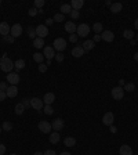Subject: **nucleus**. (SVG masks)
I'll use <instances>...</instances> for the list:
<instances>
[{
    "instance_id": "obj_1",
    "label": "nucleus",
    "mask_w": 138,
    "mask_h": 155,
    "mask_svg": "<svg viewBox=\"0 0 138 155\" xmlns=\"http://www.w3.org/2000/svg\"><path fill=\"white\" fill-rule=\"evenodd\" d=\"M0 68L3 72H7V74H10L14 68V62L8 58V57H1V60H0Z\"/></svg>"
},
{
    "instance_id": "obj_2",
    "label": "nucleus",
    "mask_w": 138,
    "mask_h": 155,
    "mask_svg": "<svg viewBox=\"0 0 138 155\" xmlns=\"http://www.w3.org/2000/svg\"><path fill=\"white\" fill-rule=\"evenodd\" d=\"M53 47H54V50H55V51H58V53H62L64 50L66 49V40H65V39H62V37H57L55 40H54V43H53Z\"/></svg>"
},
{
    "instance_id": "obj_3",
    "label": "nucleus",
    "mask_w": 138,
    "mask_h": 155,
    "mask_svg": "<svg viewBox=\"0 0 138 155\" xmlns=\"http://www.w3.org/2000/svg\"><path fill=\"white\" fill-rule=\"evenodd\" d=\"M76 35L80 37H86L90 33V26H88L87 24H80L79 26H77V29H76Z\"/></svg>"
},
{
    "instance_id": "obj_4",
    "label": "nucleus",
    "mask_w": 138,
    "mask_h": 155,
    "mask_svg": "<svg viewBox=\"0 0 138 155\" xmlns=\"http://www.w3.org/2000/svg\"><path fill=\"white\" fill-rule=\"evenodd\" d=\"M31 107L33 108V110H36V111L43 110V107H44L43 100L39 99V97H33V99H31Z\"/></svg>"
},
{
    "instance_id": "obj_5",
    "label": "nucleus",
    "mask_w": 138,
    "mask_h": 155,
    "mask_svg": "<svg viewBox=\"0 0 138 155\" xmlns=\"http://www.w3.org/2000/svg\"><path fill=\"white\" fill-rule=\"evenodd\" d=\"M21 81V78H19V75L17 72H10V74L7 75V82L11 85V86H17Z\"/></svg>"
},
{
    "instance_id": "obj_6",
    "label": "nucleus",
    "mask_w": 138,
    "mask_h": 155,
    "mask_svg": "<svg viewBox=\"0 0 138 155\" xmlns=\"http://www.w3.org/2000/svg\"><path fill=\"white\" fill-rule=\"evenodd\" d=\"M111 93H112L113 100H122L123 99V96H124V89H123V87H120V86L113 87Z\"/></svg>"
},
{
    "instance_id": "obj_7",
    "label": "nucleus",
    "mask_w": 138,
    "mask_h": 155,
    "mask_svg": "<svg viewBox=\"0 0 138 155\" xmlns=\"http://www.w3.org/2000/svg\"><path fill=\"white\" fill-rule=\"evenodd\" d=\"M49 35V28L46 26V25H38L36 26V36L38 37H42V39H44V37Z\"/></svg>"
},
{
    "instance_id": "obj_8",
    "label": "nucleus",
    "mask_w": 138,
    "mask_h": 155,
    "mask_svg": "<svg viewBox=\"0 0 138 155\" xmlns=\"http://www.w3.org/2000/svg\"><path fill=\"white\" fill-rule=\"evenodd\" d=\"M22 25L21 24H14L13 26H11V32H10V35L15 39V37H19L21 35H22Z\"/></svg>"
},
{
    "instance_id": "obj_9",
    "label": "nucleus",
    "mask_w": 138,
    "mask_h": 155,
    "mask_svg": "<svg viewBox=\"0 0 138 155\" xmlns=\"http://www.w3.org/2000/svg\"><path fill=\"white\" fill-rule=\"evenodd\" d=\"M38 127H39V130L42 132V133H50L51 129H53L51 123L50 122H47V121H40Z\"/></svg>"
},
{
    "instance_id": "obj_10",
    "label": "nucleus",
    "mask_w": 138,
    "mask_h": 155,
    "mask_svg": "<svg viewBox=\"0 0 138 155\" xmlns=\"http://www.w3.org/2000/svg\"><path fill=\"white\" fill-rule=\"evenodd\" d=\"M113 121H115V115H113V112H107V114L104 115V118H102V123L105 125V126H112Z\"/></svg>"
},
{
    "instance_id": "obj_11",
    "label": "nucleus",
    "mask_w": 138,
    "mask_h": 155,
    "mask_svg": "<svg viewBox=\"0 0 138 155\" xmlns=\"http://www.w3.org/2000/svg\"><path fill=\"white\" fill-rule=\"evenodd\" d=\"M44 58H47V60H53L54 57H55V50L53 46H47V47H44Z\"/></svg>"
},
{
    "instance_id": "obj_12",
    "label": "nucleus",
    "mask_w": 138,
    "mask_h": 155,
    "mask_svg": "<svg viewBox=\"0 0 138 155\" xmlns=\"http://www.w3.org/2000/svg\"><path fill=\"white\" fill-rule=\"evenodd\" d=\"M10 32H11V26L7 24V22H0V33H1V36L6 37L10 35Z\"/></svg>"
},
{
    "instance_id": "obj_13",
    "label": "nucleus",
    "mask_w": 138,
    "mask_h": 155,
    "mask_svg": "<svg viewBox=\"0 0 138 155\" xmlns=\"http://www.w3.org/2000/svg\"><path fill=\"white\" fill-rule=\"evenodd\" d=\"M101 39L102 40H105V42H113V39H115V33L112 31H104L101 33Z\"/></svg>"
},
{
    "instance_id": "obj_14",
    "label": "nucleus",
    "mask_w": 138,
    "mask_h": 155,
    "mask_svg": "<svg viewBox=\"0 0 138 155\" xmlns=\"http://www.w3.org/2000/svg\"><path fill=\"white\" fill-rule=\"evenodd\" d=\"M51 126H53V129H54L55 132H59V130H62V129H64L65 123H64V121L61 118H57L55 121H53Z\"/></svg>"
},
{
    "instance_id": "obj_15",
    "label": "nucleus",
    "mask_w": 138,
    "mask_h": 155,
    "mask_svg": "<svg viewBox=\"0 0 138 155\" xmlns=\"http://www.w3.org/2000/svg\"><path fill=\"white\" fill-rule=\"evenodd\" d=\"M55 101V94L54 93H46L43 97V103L46 105H51Z\"/></svg>"
},
{
    "instance_id": "obj_16",
    "label": "nucleus",
    "mask_w": 138,
    "mask_h": 155,
    "mask_svg": "<svg viewBox=\"0 0 138 155\" xmlns=\"http://www.w3.org/2000/svg\"><path fill=\"white\" fill-rule=\"evenodd\" d=\"M6 94L7 97H10V99H14V97H17V94H18V87L17 86H8L6 90Z\"/></svg>"
},
{
    "instance_id": "obj_17",
    "label": "nucleus",
    "mask_w": 138,
    "mask_h": 155,
    "mask_svg": "<svg viewBox=\"0 0 138 155\" xmlns=\"http://www.w3.org/2000/svg\"><path fill=\"white\" fill-rule=\"evenodd\" d=\"M84 50H83L82 46H75L73 49H72V56L76 57V58H80L82 56H84Z\"/></svg>"
},
{
    "instance_id": "obj_18",
    "label": "nucleus",
    "mask_w": 138,
    "mask_h": 155,
    "mask_svg": "<svg viewBox=\"0 0 138 155\" xmlns=\"http://www.w3.org/2000/svg\"><path fill=\"white\" fill-rule=\"evenodd\" d=\"M84 6V1L83 0H72L70 1V7L72 10H76V11H80V8Z\"/></svg>"
},
{
    "instance_id": "obj_19",
    "label": "nucleus",
    "mask_w": 138,
    "mask_h": 155,
    "mask_svg": "<svg viewBox=\"0 0 138 155\" xmlns=\"http://www.w3.org/2000/svg\"><path fill=\"white\" fill-rule=\"evenodd\" d=\"M119 154L120 155H133V149L130 145H127V144H123L119 149Z\"/></svg>"
},
{
    "instance_id": "obj_20",
    "label": "nucleus",
    "mask_w": 138,
    "mask_h": 155,
    "mask_svg": "<svg viewBox=\"0 0 138 155\" xmlns=\"http://www.w3.org/2000/svg\"><path fill=\"white\" fill-rule=\"evenodd\" d=\"M76 29H77V26H76L75 22H65V31L68 32V33H76Z\"/></svg>"
},
{
    "instance_id": "obj_21",
    "label": "nucleus",
    "mask_w": 138,
    "mask_h": 155,
    "mask_svg": "<svg viewBox=\"0 0 138 155\" xmlns=\"http://www.w3.org/2000/svg\"><path fill=\"white\" fill-rule=\"evenodd\" d=\"M59 133L58 132H54V133H50V136H49V140H50L51 144H58L59 143Z\"/></svg>"
},
{
    "instance_id": "obj_22",
    "label": "nucleus",
    "mask_w": 138,
    "mask_h": 155,
    "mask_svg": "<svg viewBox=\"0 0 138 155\" xmlns=\"http://www.w3.org/2000/svg\"><path fill=\"white\" fill-rule=\"evenodd\" d=\"M83 50L84 51H90V50H93L95 47V43H94V40H86L84 43H83Z\"/></svg>"
},
{
    "instance_id": "obj_23",
    "label": "nucleus",
    "mask_w": 138,
    "mask_h": 155,
    "mask_svg": "<svg viewBox=\"0 0 138 155\" xmlns=\"http://www.w3.org/2000/svg\"><path fill=\"white\" fill-rule=\"evenodd\" d=\"M122 8H123V4L122 3H113L112 6H111V11L113 14H118V12L122 11Z\"/></svg>"
},
{
    "instance_id": "obj_24",
    "label": "nucleus",
    "mask_w": 138,
    "mask_h": 155,
    "mask_svg": "<svg viewBox=\"0 0 138 155\" xmlns=\"http://www.w3.org/2000/svg\"><path fill=\"white\" fill-rule=\"evenodd\" d=\"M93 31L95 32V35H101V33L104 32V26H102L101 22H95V24L93 25Z\"/></svg>"
},
{
    "instance_id": "obj_25",
    "label": "nucleus",
    "mask_w": 138,
    "mask_h": 155,
    "mask_svg": "<svg viewBox=\"0 0 138 155\" xmlns=\"http://www.w3.org/2000/svg\"><path fill=\"white\" fill-rule=\"evenodd\" d=\"M64 144H65L66 147H75L76 145V138L75 137H66V138L64 140Z\"/></svg>"
},
{
    "instance_id": "obj_26",
    "label": "nucleus",
    "mask_w": 138,
    "mask_h": 155,
    "mask_svg": "<svg viewBox=\"0 0 138 155\" xmlns=\"http://www.w3.org/2000/svg\"><path fill=\"white\" fill-rule=\"evenodd\" d=\"M33 46H35L36 49H43L44 47V39H42V37H36V39L33 40Z\"/></svg>"
},
{
    "instance_id": "obj_27",
    "label": "nucleus",
    "mask_w": 138,
    "mask_h": 155,
    "mask_svg": "<svg viewBox=\"0 0 138 155\" xmlns=\"http://www.w3.org/2000/svg\"><path fill=\"white\" fill-rule=\"evenodd\" d=\"M134 36H135V33H134V31H133V29H126V31L123 32V37H124V39L133 40V39H134Z\"/></svg>"
},
{
    "instance_id": "obj_28",
    "label": "nucleus",
    "mask_w": 138,
    "mask_h": 155,
    "mask_svg": "<svg viewBox=\"0 0 138 155\" xmlns=\"http://www.w3.org/2000/svg\"><path fill=\"white\" fill-rule=\"evenodd\" d=\"M59 10H61V14L65 15V14H70L72 12V7H70V4H62Z\"/></svg>"
},
{
    "instance_id": "obj_29",
    "label": "nucleus",
    "mask_w": 138,
    "mask_h": 155,
    "mask_svg": "<svg viewBox=\"0 0 138 155\" xmlns=\"http://www.w3.org/2000/svg\"><path fill=\"white\" fill-rule=\"evenodd\" d=\"M26 31H28V36L31 37V39H33V40H35V39H36V28H33V26H28V29H26Z\"/></svg>"
},
{
    "instance_id": "obj_30",
    "label": "nucleus",
    "mask_w": 138,
    "mask_h": 155,
    "mask_svg": "<svg viewBox=\"0 0 138 155\" xmlns=\"http://www.w3.org/2000/svg\"><path fill=\"white\" fill-rule=\"evenodd\" d=\"M25 110H26V108L24 107V104H22V103H19V104H17V105H15V110H14V111H15V114H17V115H22Z\"/></svg>"
},
{
    "instance_id": "obj_31",
    "label": "nucleus",
    "mask_w": 138,
    "mask_h": 155,
    "mask_svg": "<svg viewBox=\"0 0 138 155\" xmlns=\"http://www.w3.org/2000/svg\"><path fill=\"white\" fill-rule=\"evenodd\" d=\"M33 60L39 64H43V60H44V56L43 54H40V53H35L33 54Z\"/></svg>"
},
{
    "instance_id": "obj_32",
    "label": "nucleus",
    "mask_w": 138,
    "mask_h": 155,
    "mask_svg": "<svg viewBox=\"0 0 138 155\" xmlns=\"http://www.w3.org/2000/svg\"><path fill=\"white\" fill-rule=\"evenodd\" d=\"M14 67H15V69H22L24 67H25V61L24 60H17V61L14 62Z\"/></svg>"
},
{
    "instance_id": "obj_33",
    "label": "nucleus",
    "mask_w": 138,
    "mask_h": 155,
    "mask_svg": "<svg viewBox=\"0 0 138 155\" xmlns=\"http://www.w3.org/2000/svg\"><path fill=\"white\" fill-rule=\"evenodd\" d=\"M1 129H3V130H6V132H10L11 129H13V123H11V122H8V121H6V122H3Z\"/></svg>"
},
{
    "instance_id": "obj_34",
    "label": "nucleus",
    "mask_w": 138,
    "mask_h": 155,
    "mask_svg": "<svg viewBox=\"0 0 138 155\" xmlns=\"http://www.w3.org/2000/svg\"><path fill=\"white\" fill-rule=\"evenodd\" d=\"M43 112L44 114H47V115H53V114H54V110H53V107L51 105H44Z\"/></svg>"
},
{
    "instance_id": "obj_35",
    "label": "nucleus",
    "mask_w": 138,
    "mask_h": 155,
    "mask_svg": "<svg viewBox=\"0 0 138 155\" xmlns=\"http://www.w3.org/2000/svg\"><path fill=\"white\" fill-rule=\"evenodd\" d=\"M53 19H54V22H62L64 19H65V15H64V14H58V12H57Z\"/></svg>"
},
{
    "instance_id": "obj_36",
    "label": "nucleus",
    "mask_w": 138,
    "mask_h": 155,
    "mask_svg": "<svg viewBox=\"0 0 138 155\" xmlns=\"http://www.w3.org/2000/svg\"><path fill=\"white\" fill-rule=\"evenodd\" d=\"M135 89V85L134 83H126L124 85V90L126 92H133Z\"/></svg>"
},
{
    "instance_id": "obj_37",
    "label": "nucleus",
    "mask_w": 138,
    "mask_h": 155,
    "mask_svg": "<svg viewBox=\"0 0 138 155\" xmlns=\"http://www.w3.org/2000/svg\"><path fill=\"white\" fill-rule=\"evenodd\" d=\"M57 60V62H62L65 60V56H64L62 53H55V57H54Z\"/></svg>"
},
{
    "instance_id": "obj_38",
    "label": "nucleus",
    "mask_w": 138,
    "mask_h": 155,
    "mask_svg": "<svg viewBox=\"0 0 138 155\" xmlns=\"http://www.w3.org/2000/svg\"><path fill=\"white\" fill-rule=\"evenodd\" d=\"M69 15H70V18H72V19H77V18H79V15H80V12L76 11V10H72V12H70Z\"/></svg>"
},
{
    "instance_id": "obj_39",
    "label": "nucleus",
    "mask_w": 138,
    "mask_h": 155,
    "mask_svg": "<svg viewBox=\"0 0 138 155\" xmlns=\"http://www.w3.org/2000/svg\"><path fill=\"white\" fill-rule=\"evenodd\" d=\"M43 6H44V0H35V7H36V8H40V10H42Z\"/></svg>"
},
{
    "instance_id": "obj_40",
    "label": "nucleus",
    "mask_w": 138,
    "mask_h": 155,
    "mask_svg": "<svg viewBox=\"0 0 138 155\" xmlns=\"http://www.w3.org/2000/svg\"><path fill=\"white\" fill-rule=\"evenodd\" d=\"M77 39H79V36H77L76 33L69 35V42H72V43H76V42H77Z\"/></svg>"
},
{
    "instance_id": "obj_41",
    "label": "nucleus",
    "mask_w": 138,
    "mask_h": 155,
    "mask_svg": "<svg viewBox=\"0 0 138 155\" xmlns=\"http://www.w3.org/2000/svg\"><path fill=\"white\" fill-rule=\"evenodd\" d=\"M47 71V64H39V72L44 74Z\"/></svg>"
},
{
    "instance_id": "obj_42",
    "label": "nucleus",
    "mask_w": 138,
    "mask_h": 155,
    "mask_svg": "<svg viewBox=\"0 0 138 155\" xmlns=\"http://www.w3.org/2000/svg\"><path fill=\"white\" fill-rule=\"evenodd\" d=\"M38 12H39V11L36 10V8H29V10H28V14H29L31 17H35V15H36Z\"/></svg>"
},
{
    "instance_id": "obj_43",
    "label": "nucleus",
    "mask_w": 138,
    "mask_h": 155,
    "mask_svg": "<svg viewBox=\"0 0 138 155\" xmlns=\"http://www.w3.org/2000/svg\"><path fill=\"white\" fill-rule=\"evenodd\" d=\"M22 104H24V107H25V108H29V107H31V99H24Z\"/></svg>"
},
{
    "instance_id": "obj_44",
    "label": "nucleus",
    "mask_w": 138,
    "mask_h": 155,
    "mask_svg": "<svg viewBox=\"0 0 138 155\" xmlns=\"http://www.w3.org/2000/svg\"><path fill=\"white\" fill-rule=\"evenodd\" d=\"M0 90H1V92H6L7 90V83L6 82H0Z\"/></svg>"
},
{
    "instance_id": "obj_45",
    "label": "nucleus",
    "mask_w": 138,
    "mask_h": 155,
    "mask_svg": "<svg viewBox=\"0 0 138 155\" xmlns=\"http://www.w3.org/2000/svg\"><path fill=\"white\" fill-rule=\"evenodd\" d=\"M3 39H4L6 42H8V43H13V42H14V37L11 36V35H8V36H6V37H3Z\"/></svg>"
},
{
    "instance_id": "obj_46",
    "label": "nucleus",
    "mask_w": 138,
    "mask_h": 155,
    "mask_svg": "<svg viewBox=\"0 0 138 155\" xmlns=\"http://www.w3.org/2000/svg\"><path fill=\"white\" fill-rule=\"evenodd\" d=\"M6 154V145L4 144H0V155Z\"/></svg>"
},
{
    "instance_id": "obj_47",
    "label": "nucleus",
    "mask_w": 138,
    "mask_h": 155,
    "mask_svg": "<svg viewBox=\"0 0 138 155\" xmlns=\"http://www.w3.org/2000/svg\"><path fill=\"white\" fill-rule=\"evenodd\" d=\"M6 97H7L6 92H1V90H0V101H4V100H6Z\"/></svg>"
},
{
    "instance_id": "obj_48",
    "label": "nucleus",
    "mask_w": 138,
    "mask_h": 155,
    "mask_svg": "<svg viewBox=\"0 0 138 155\" xmlns=\"http://www.w3.org/2000/svg\"><path fill=\"white\" fill-rule=\"evenodd\" d=\"M43 155H57V152L54 151V149H47V151H46Z\"/></svg>"
},
{
    "instance_id": "obj_49",
    "label": "nucleus",
    "mask_w": 138,
    "mask_h": 155,
    "mask_svg": "<svg viewBox=\"0 0 138 155\" xmlns=\"http://www.w3.org/2000/svg\"><path fill=\"white\" fill-rule=\"evenodd\" d=\"M53 24H54V19L53 18H49L47 21H46V26H47V28H49L50 25H53Z\"/></svg>"
},
{
    "instance_id": "obj_50",
    "label": "nucleus",
    "mask_w": 138,
    "mask_h": 155,
    "mask_svg": "<svg viewBox=\"0 0 138 155\" xmlns=\"http://www.w3.org/2000/svg\"><path fill=\"white\" fill-rule=\"evenodd\" d=\"M109 129H111V133H116V132H118V127H116V126H109Z\"/></svg>"
},
{
    "instance_id": "obj_51",
    "label": "nucleus",
    "mask_w": 138,
    "mask_h": 155,
    "mask_svg": "<svg viewBox=\"0 0 138 155\" xmlns=\"http://www.w3.org/2000/svg\"><path fill=\"white\" fill-rule=\"evenodd\" d=\"M93 40H94V43H97V42H100V40H101V35H95Z\"/></svg>"
},
{
    "instance_id": "obj_52",
    "label": "nucleus",
    "mask_w": 138,
    "mask_h": 155,
    "mask_svg": "<svg viewBox=\"0 0 138 155\" xmlns=\"http://www.w3.org/2000/svg\"><path fill=\"white\" fill-rule=\"evenodd\" d=\"M119 85H120V87L123 86V85H126V83H124V81H123V79H120V81H119Z\"/></svg>"
},
{
    "instance_id": "obj_53",
    "label": "nucleus",
    "mask_w": 138,
    "mask_h": 155,
    "mask_svg": "<svg viewBox=\"0 0 138 155\" xmlns=\"http://www.w3.org/2000/svg\"><path fill=\"white\" fill-rule=\"evenodd\" d=\"M105 4H107V6H112V3H111V0H107V1H105Z\"/></svg>"
},
{
    "instance_id": "obj_54",
    "label": "nucleus",
    "mask_w": 138,
    "mask_h": 155,
    "mask_svg": "<svg viewBox=\"0 0 138 155\" xmlns=\"http://www.w3.org/2000/svg\"><path fill=\"white\" fill-rule=\"evenodd\" d=\"M134 25H135V29H138V18H135V22H134Z\"/></svg>"
},
{
    "instance_id": "obj_55",
    "label": "nucleus",
    "mask_w": 138,
    "mask_h": 155,
    "mask_svg": "<svg viewBox=\"0 0 138 155\" xmlns=\"http://www.w3.org/2000/svg\"><path fill=\"white\" fill-rule=\"evenodd\" d=\"M134 60L138 62V53H135V54H134Z\"/></svg>"
},
{
    "instance_id": "obj_56",
    "label": "nucleus",
    "mask_w": 138,
    "mask_h": 155,
    "mask_svg": "<svg viewBox=\"0 0 138 155\" xmlns=\"http://www.w3.org/2000/svg\"><path fill=\"white\" fill-rule=\"evenodd\" d=\"M130 44H131V46H135V40H134V39H133V40H130Z\"/></svg>"
},
{
    "instance_id": "obj_57",
    "label": "nucleus",
    "mask_w": 138,
    "mask_h": 155,
    "mask_svg": "<svg viewBox=\"0 0 138 155\" xmlns=\"http://www.w3.org/2000/svg\"><path fill=\"white\" fill-rule=\"evenodd\" d=\"M33 155H43V152H39V151H36V152H35Z\"/></svg>"
},
{
    "instance_id": "obj_58",
    "label": "nucleus",
    "mask_w": 138,
    "mask_h": 155,
    "mask_svg": "<svg viewBox=\"0 0 138 155\" xmlns=\"http://www.w3.org/2000/svg\"><path fill=\"white\" fill-rule=\"evenodd\" d=\"M59 155H72V154H69V152H61Z\"/></svg>"
},
{
    "instance_id": "obj_59",
    "label": "nucleus",
    "mask_w": 138,
    "mask_h": 155,
    "mask_svg": "<svg viewBox=\"0 0 138 155\" xmlns=\"http://www.w3.org/2000/svg\"><path fill=\"white\" fill-rule=\"evenodd\" d=\"M135 40H138V35H137V36H135Z\"/></svg>"
},
{
    "instance_id": "obj_60",
    "label": "nucleus",
    "mask_w": 138,
    "mask_h": 155,
    "mask_svg": "<svg viewBox=\"0 0 138 155\" xmlns=\"http://www.w3.org/2000/svg\"><path fill=\"white\" fill-rule=\"evenodd\" d=\"M1 130H3V129H1V127H0V133H1Z\"/></svg>"
}]
</instances>
